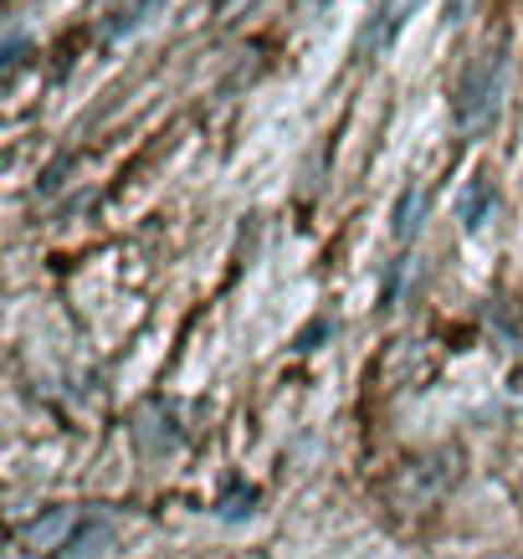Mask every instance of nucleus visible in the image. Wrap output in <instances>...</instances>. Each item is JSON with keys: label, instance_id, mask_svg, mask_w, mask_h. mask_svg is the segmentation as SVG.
<instances>
[{"label": "nucleus", "instance_id": "nucleus-6", "mask_svg": "<svg viewBox=\"0 0 523 559\" xmlns=\"http://www.w3.org/2000/svg\"><path fill=\"white\" fill-rule=\"evenodd\" d=\"M416 221H421V190H405L401 205H395V221H390V231L405 241L411 231H416Z\"/></svg>", "mask_w": 523, "mask_h": 559}, {"label": "nucleus", "instance_id": "nucleus-7", "mask_svg": "<svg viewBox=\"0 0 523 559\" xmlns=\"http://www.w3.org/2000/svg\"><path fill=\"white\" fill-rule=\"evenodd\" d=\"M16 47H26V36H21L16 26H11V32H5V68L16 62Z\"/></svg>", "mask_w": 523, "mask_h": 559}, {"label": "nucleus", "instance_id": "nucleus-3", "mask_svg": "<svg viewBox=\"0 0 523 559\" xmlns=\"http://www.w3.org/2000/svg\"><path fill=\"white\" fill-rule=\"evenodd\" d=\"M426 0H390L385 11H380V16L370 21V32H365V41H370V51H385L390 41H395V36H401V26L411 16H416V11H421Z\"/></svg>", "mask_w": 523, "mask_h": 559}, {"label": "nucleus", "instance_id": "nucleus-5", "mask_svg": "<svg viewBox=\"0 0 523 559\" xmlns=\"http://www.w3.org/2000/svg\"><path fill=\"white\" fill-rule=\"evenodd\" d=\"M488 201H492V190L483 186V180H477L473 190H462V211H456V216H462V226H467V231H477V226L488 221Z\"/></svg>", "mask_w": 523, "mask_h": 559}, {"label": "nucleus", "instance_id": "nucleus-4", "mask_svg": "<svg viewBox=\"0 0 523 559\" xmlns=\"http://www.w3.org/2000/svg\"><path fill=\"white\" fill-rule=\"evenodd\" d=\"M108 544H114V524H108V519H87V524L72 534L68 549H62L57 559H98Z\"/></svg>", "mask_w": 523, "mask_h": 559}, {"label": "nucleus", "instance_id": "nucleus-1", "mask_svg": "<svg viewBox=\"0 0 523 559\" xmlns=\"http://www.w3.org/2000/svg\"><path fill=\"white\" fill-rule=\"evenodd\" d=\"M503 78H508V51L503 47H492L488 57H477L473 68L462 72V87H456V123H462V134H483V129L498 119Z\"/></svg>", "mask_w": 523, "mask_h": 559}, {"label": "nucleus", "instance_id": "nucleus-2", "mask_svg": "<svg viewBox=\"0 0 523 559\" xmlns=\"http://www.w3.org/2000/svg\"><path fill=\"white\" fill-rule=\"evenodd\" d=\"M72 528H78V519H72L68 509H47L41 519H32V524L21 528V544H26V549H41V555H47V549L62 555L72 539Z\"/></svg>", "mask_w": 523, "mask_h": 559}]
</instances>
